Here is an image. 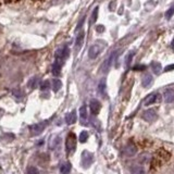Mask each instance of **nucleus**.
<instances>
[{"instance_id":"f257e3e1","label":"nucleus","mask_w":174,"mask_h":174,"mask_svg":"<svg viewBox=\"0 0 174 174\" xmlns=\"http://www.w3.org/2000/svg\"><path fill=\"white\" fill-rule=\"evenodd\" d=\"M76 148V135L74 133H70L65 141V151L68 155H71Z\"/></svg>"},{"instance_id":"f03ea898","label":"nucleus","mask_w":174,"mask_h":174,"mask_svg":"<svg viewBox=\"0 0 174 174\" xmlns=\"http://www.w3.org/2000/svg\"><path fill=\"white\" fill-rule=\"evenodd\" d=\"M47 126V121H45V122H40V123H37V124H34L31 126V133L33 136H36V135H39L40 133L43 132L44 130H45V127Z\"/></svg>"},{"instance_id":"7ed1b4c3","label":"nucleus","mask_w":174,"mask_h":174,"mask_svg":"<svg viewBox=\"0 0 174 174\" xmlns=\"http://www.w3.org/2000/svg\"><path fill=\"white\" fill-rule=\"evenodd\" d=\"M69 54H70V50H69V48L68 47H61L56 51L54 57H56V59L65 60V59H68Z\"/></svg>"},{"instance_id":"20e7f679","label":"nucleus","mask_w":174,"mask_h":174,"mask_svg":"<svg viewBox=\"0 0 174 174\" xmlns=\"http://www.w3.org/2000/svg\"><path fill=\"white\" fill-rule=\"evenodd\" d=\"M143 119L147 122H153L157 119V113L155 109H148L143 113Z\"/></svg>"},{"instance_id":"39448f33","label":"nucleus","mask_w":174,"mask_h":174,"mask_svg":"<svg viewBox=\"0 0 174 174\" xmlns=\"http://www.w3.org/2000/svg\"><path fill=\"white\" fill-rule=\"evenodd\" d=\"M161 100V96L159 94H150L149 96H147L144 101V105L145 106H149V105H152L155 102H159Z\"/></svg>"},{"instance_id":"423d86ee","label":"nucleus","mask_w":174,"mask_h":174,"mask_svg":"<svg viewBox=\"0 0 174 174\" xmlns=\"http://www.w3.org/2000/svg\"><path fill=\"white\" fill-rule=\"evenodd\" d=\"M84 38H85V32L84 31H81L79 33V35H77L76 37V40H75V52H79V50H81L82 46H83L84 44Z\"/></svg>"},{"instance_id":"0eeeda50","label":"nucleus","mask_w":174,"mask_h":174,"mask_svg":"<svg viewBox=\"0 0 174 174\" xmlns=\"http://www.w3.org/2000/svg\"><path fill=\"white\" fill-rule=\"evenodd\" d=\"M89 108H90V112L94 115H97L99 113L100 109H101V105L97 99H93L90 101V105H89Z\"/></svg>"},{"instance_id":"6e6552de","label":"nucleus","mask_w":174,"mask_h":174,"mask_svg":"<svg viewBox=\"0 0 174 174\" xmlns=\"http://www.w3.org/2000/svg\"><path fill=\"white\" fill-rule=\"evenodd\" d=\"M63 61H64V60H61V59H56L54 65H52V74L56 75V76H58V75L60 74L61 69H62V65H63Z\"/></svg>"},{"instance_id":"1a4fd4ad","label":"nucleus","mask_w":174,"mask_h":174,"mask_svg":"<svg viewBox=\"0 0 174 174\" xmlns=\"http://www.w3.org/2000/svg\"><path fill=\"white\" fill-rule=\"evenodd\" d=\"M114 57H115V52H113V54H112L111 56H110L109 58L107 59L104 63H102V65H101V72L102 73H107L109 71V69L112 64V61H113Z\"/></svg>"},{"instance_id":"9d476101","label":"nucleus","mask_w":174,"mask_h":174,"mask_svg":"<svg viewBox=\"0 0 174 174\" xmlns=\"http://www.w3.org/2000/svg\"><path fill=\"white\" fill-rule=\"evenodd\" d=\"M93 161H94L93 153H90L88 151H84L83 152V166H85V168H88Z\"/></svg>"},{"instance_id":"9b49d317","label":"nucleus","mask_w":174,"mask_h":174,"mask_svg":"<svg viewBox=\"0 0 174 174\" xmlns=\"http://www.w3.org/2000/svg\"><path fill=\"white\" fill-rule=\"evenodd\" d=\"M100 51H101V49H100V47L98 45H93L90 48H89L88 50V56L90 59H96L98 57V54H100Z\"/></svg>"},{"instance_id":"f8f14e48","label":"nucleus","mask_w":174,"mask_h":174,"mask_svg":"<svg viewBox=\"0 0 174 174\" xmlns=\"http://www.w3.org/2000/svg\"><path fill=\"white\" fill-rule=\"evenodd\" d=\"M124 152L127 157H133L137 152V147L133 143H129L126 145V147L124 148Z\"/></svg>"},{"instance_id":"ddd939ff","label":"nucleus","mask_w":174,"mask_h":174,"mask_svg":"<svg viewBox=\"0 0 174 174\" xmlns=\"http://www.w3.org/2000/svg\"><path fill=\"white\" fill-rule=\"evenodd\" d=\"M163 97H164V101H166V104L173 102L174 101V90L171 88L166 89V91H164V94H163Z\"/></svg>"},{"instance_id":"4468645a","label":"nucleus","mask_w":174,"mask_h":174,"mask_svg":"<svg viewBox=\"0 0 174 174\" xmlns=\"http://www.w3.org/2000/svg\"><path fill=\"white\" fill-rule=\"evenodd\" d=\"M65 122H66V124H70V125L76 122V111H75V110H73V111H71L70 113L66 114Z\"/></svg>"},{"instance_id":"2eb2a0df","label":"nucleus","mask_w":174,"mask_h":174,"mask_svg":"<svg viewBox=\"0 0 174 174\" xmlns=\"http://www.w3.org/2000/svg\"><path fill=\"white\" fill-rule=\"evenodd\" d=\"M152 83V76L150 74H145L141 79V84L144 87H149Z\"/></svg>"},{"instance_id":"dca6fc26","label":"nucleus","mask_w":174,"mask_h":174,"mask_svg":"<svg viewBox=\"0 0 174 174\" xmlns=\"http://www.w3.org/2000/svg\"><path fill=\"white\" fill-rule=\"evenodd\" d=\"M71 171V163L70 162H64L60 166V172L61 174H69Z\"/></svg>"},{"instance_id":"f3484780","label":"nucleus","mask_w":174,"mask_h":174,"mask_svg":"<svg viewBox=\"0 0 174 174\" xmlns=\"http://www.w3.org/2000/svg\"><path fill=\"white\" fill-rule=\"evenodd\" d=\"M79 115H81V121L82 123H86L87 122V109L86 106H82L81 109H79Z\"/></svg>"},{"instance_id":"a211bd4d","label":"nucleus","mask_w":174,"mask_h":174,"mask_svg":"<svg viewBox=\"0 0 174 174\" xmlns=\"http://www.w3.org/2000/svg\"><path fill=\"white\" fill-rule=\"evenodd\" d=\"M130 173L132 174H145V170L141 166H133L130 168Z\"/></svg>"},{"instance_id":"6ab92c4d","label":"nucleus","mask_w":174,"mask_h":174,"mask_svg":"<svg viewBox=\"0 0 174 174\" xmlns=\"http://www.w3.org/2000/svg\"><path fill=\"white\" fill-rule=\"evenodd\" d=\"M98 90H99L100 95L105 96L106 95V81L105 79H101L99 83V85H98Z\"/></svg>"},{"instance_id":"aec40b11","label":"nucleus","mask_w":174,"mask_h":174,"mask_svg":"<svg viewBox=\"0 0 174 174\" xmlns=\"http://www.w3.org/2000/svg\"><path fill=\"white\" fill-rule=\"evenodd\" d=\"M61 86H62V83H61L60 79H54L52 81V89H54V91H58L61 88Z\"/></svg>"},{"instance_id":"412c9836","label":"nucleus","mask_w":174,"mask_h":174,"mask_svg":"<svg viewBox=\"0 0 174 174\" xmlns=\"http://www.w3.org/2000/svg\"><path fill=\"white\" fill-rule=\"evenodd\" d=\"M37 84H38V76H34V77H32V79H29L28 87H29V88H35Z\"/></svg>"},{"instance_id":"4be33fe9","label":"nucleus","mask_w":174,"mask_h":174,"mask_svg":"<svg viewBox=\"0 0 174 174\" xmlns=\"http://www.w3.org/2000/svg\"><path fill=\"white\" fill-rule=\"evenodd\" d=\"M161 64H160L159 62H153L152 63V71L153 73H156V74H159L160 72H161Z\"/></svg>"},{"instance_id":"5701e85b","label":"nucleus","mask_w":174,"mask_h":174,"mask_svg":"<svg viewBox=\"0 0 174 174\" xmlns=\"http://www.w3.org/2000/svg\"><path fill=\"white\" fill-rule=\"evenodd\" d=\"M88 139V133L86 130H83V132L79 134V141L81 143H85V141Z\"/></svg>"},{"instance_id":"b1692460","label":"nucleus","mask_w":174,"mask_h":174,"mask_svg":"<svg viewBox=\"0 0 174 174\" xmlns=\"http://www.w3.org/2000/svg\"><path fill=\"white\" fill-rule=\"evenodd\" d=\"M49 86H50L49 81H44L43 83L40 84V90H43V91L47 90V89H49Z\"/></svg>"},{"instance_id":"393cba45","label":"nucleus","mask_w":174,"mask_h":174,"mask_svg":"<svg viewBox=\"0 0 174 174\" xmlns=\"http://www.w3.org/2000/svg\"><path fill=\"white\" fill-rule=\"evenodd\" d=\"M97 18H98V7H96L95 10H94L93 14H91V23H95L96 21H97Z\"/></svg>"},{"instance_id":"a878e982","label":"nucleus","mask_w":174,"mask_h":174,"mask_svg":"<svg viewBox=\"0 0 174 174\" xmlns=\"http://www.w3.org/2000/svg\"><path fill=\"white\" fill-rule=\"evenodd\" d=\"M26 174H39V172H38V170L35 166H29L26 171Z\"/></svg>"},{"instance_id":"bb28decb","label":"nucleus","mask_w":174,"mask_h":174,"mask_svg":"<svg viewBox=\"0 0 174 174\" xmlns=\"http://www.w3.org/2000/svg\"><path fill=\"white\" fill-rule=\"evenodd\" d=\"M173 14H174V7H172V8L169 9V10L166 11V19H171Z\"/></svg>"},{"instance_id":"cd10ccee","label":"nucleus","mask_w":174,"mask_h":174,"mask_svg":"<svg viewBox=\"0 0 174 174\" xmlns=\"http://www.w3.org/2000/svg\"><path fill=\"white\" fill-rule=\"evenodd\" d=\"M133 56H134V52H130V54L127 56V58H126V66H130V61H132V59H133Z\"/></svg>"},{"instance_id":"c85d7f7f","label":"nucleus","mask_w":174,"mask_h":174,"mask_svg":"<svg viewBox=\"0 0 174 174\" xmlns=\"http://www.w3.org/2000/svg\"><path fill=\"white\" fill-rule=\"evenodd\" d=\"M145 69H146V65L141 64V65L134 66V68H133V70H135V71H141V70H145Z\"/></svg>"},{"instance_id":"c756f323","label":"nucleus","mask_w":174,"mask_h":174,"mask_svg":"<svg viewBox=\"0 0 174 174\" xmlns=\"http://www.w3.org/2000/svg\"><path fill=\"white\" fill-rule=\"evenodd\" d=\"M84 20H85V17L83 18V19L81 20V21L79 22V24H77V26L75 27V31H79V29H81V27H82V25H83V22H84Z\"/></svg>"},{"instance_id":"7c9ffc66","label":"nucleus","mask_w":174,"mask_h":174,"mask_svg":"<svg viewBox=\"0 0 174 174\" xmlns=\"http://www.w3.org/2000/svg\"><path fill=\"white\" fill-rule=\"evenodd\" d=\"M174 70V64H170L168 66H166V69H164V72H169V71H172Z\"/></svg>"},{"instance_id":"2f4dec72","label":"nucleus","mask_w":174,"mask_h":174,"mask_svg":"<svg viewBox=\"0 0 174 174\" xmlns=\"http://www.w3.org/2000/svg\"><path fill=\"white\" fill-rule=\"evenodd\" d=\"M96 29H97L98 33H102V32L105 31V26H102V25H98V26L96 27Z\"/></svg>"},{"instance_id":"473e14b6","label":"nucleus","mask_w":174,"mask_h":174,"mask_svg":"<svg viewBox=\"0 0 174 174\" xmlns=\"http://www.w3.org/2000/svg\"><path fill=\"white\" fill-rule=\"evenodd\" d=\"M3 2H6V3H14V2H17L18 0H2Z\"/></svg>"},{"instance_id":"72a5a7b5","label":"nucleus","mask_w":174,"mask_h":174,"mask_svg":"<svg viewBox=\"0 0 174 174\" xmlns=\"http://www.w3.org/2000/svg\"><path fill=\"white\" fill-rule=\"evenodd\" d=\"M172 48L174 49V38H173V40H172Z\"/></svg>"},{"instance_id":"f704fd0d","label":"nucleus","mask_w":174,"mask_h":174,"mask_svg":"<svg viewBox=\"0 0 174 174\" xmlns=\"http://www.w3.org/2000/svg\"><path fill=\"white\" fill-rule=\"evenodd\" d=\"M2 115V111H0V116H1Z\"/></svg>"}]
</instances>
